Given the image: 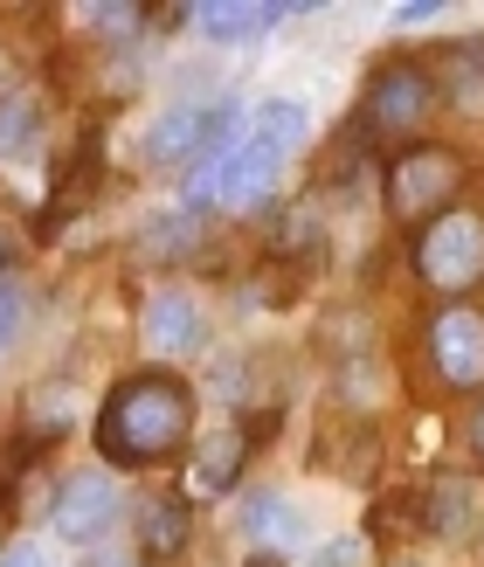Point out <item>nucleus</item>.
Wrapping results in <instances>:
<instances>
[{"label": "nucleus", "instance_id": "nucleus-4", "mask_svg": "<svg viewBox=\"0 0 484 567\" xmlns=\"http://www.w3.org/2000/svg\"><path fill=\"white\" fill-rule=\"evenodd\" d=\"M367 125H374L381 138H409L415 146V132L436 118V76L422 55H388V63L367 76Z\"/></svg>", "mask_w": 484, "mask_h": 567}, {"label": "nucleus", "instance_id": "nucleus-14", "mask_svg": "<svg viewBox=\"0 0 484 567\" xmlns=\"http://www.w3.org/2000/svg\"><path fill=\"white\" fill-rule=\"evenodd\" d=\"M42 138H49V104H42L35 83L0 97V159H35Z\"/></svg>", "mask_w": 484, "mask_h": 567}, {"label": "nucleus", "instance_id": "nucleus-18", "mask_svg": "<svg viewBox=\"0 0 484 567\" xmlns=\"http://www.w3.org/2000/svg\"><path fill=\"white\" fill-rule=\"evenodd\" d=\"M319 236H326V229H319V215L298 202L291 215L277 221V243H270V249H277V257H291V264H319Z\"/></svg>", "mask_w": 484, "mask_h": 567}, {"label": "nucleus", "instance_id": "nucleus-16", "mask_svg": "<svg viewBox=\"0 0 484 567\" xmlns=\"http://www.w3.org/2000/svg\"><path fill=\"white\" fill-rule=\"evenodd\" d=\"M277 14H298V8H256V0H202V8H187V21L202 28L208 42H249V35H264Z\"/></svg>", "mask_w": 484, "mask_h": 567}, {"label": "nucleus", "instance_id": "nucleus-13", "mask_svg": "<svg viewBox=\"0 0 484 567\" xmlns=\"http://www.w3.org/2000/svg\"><path fill=\"white\" fill-rule=\"evenodd\" d=\"M277 166H284V153L256 146V138L243 132V146L229 153V166H222V208H256L277 187Z\"/></svg>", "mask_w": 484, "mask_h": 567}, {"label": "nucleus", "instance_id": "nucleus-7", "mask_svg": "<svg viewBox=\"0 0 484 567\" xmlns=\"http://www.w3.org/2000/svg\"><path fill=\"white\" fill-rule=\"evenodd\" d=\"M256 422L249 415H229L222 430H208L202 443H187V498H229L243 485V464L256 457Z\"/></svg>", "mask_w": 484, "mask_h": 567}, {"label": "nucleus", "instance_id": "nucleus-8", "mask_svg": "<svg viewBox=\"0 0 484 567\" xmlns=\"http://www.w3.org/2000/svg\"><path fill=\"white\" fill-rule=\"evenodd\" d=\"M138 339H146V353L159 360H187L208 347V305L181 291V284H166V291H153L146 305H138Z\"/></svg>", "mask_w": 484, "mask_h": 567}, {"label": "nucleus", "instance_id": "nucleus-24", "mask_svg": "<svg viewBox=\"0 0 484 567\" xmlns=\"http://www.w3.org/2000/svg\"><path fill=\"white\" fill-rule=\"evenodd\" d=\"M0 567H49V554H42L35 540H21V547H8V554H0Z\"/></svg>", "mask_w": 484, "mask_h": 567}, {"label": "nucleus", "instance_id": "nucleus-28", "mask_svg": "<svg viewBox=\"0 0 484 567\" xmlns=\"http://www.w3.org/2000/svg\"><path fill=\"white\" fill-rule=\"evenodd\" d=\"M388 567H422V560H409V554H402V560H388Z\"/></svg>", "mask_w": 484, "mask_h": 567}, {"label": "nucleus", "instance_id": "nucleus-1", "mask_svg": "<svg viewBox=\"0 0 484 567\" xmlns=\"http://www.w3.org/2000/svg\"><path fill=\"white\" fill-rule=\"evenodd\" d=\"M194 443V388L174 367H138V374L111 381L97 409V457L111 471H159L187 457Z\"/></svg>", "mask_w": 484, "mask_h": 567}, {"label": "nucleus", "instance_id": "nucleus-29", "mask_svg": "<svg viewBox=\"0 0 484 567\" xmlns=\"http://www.w3.org/2000/svg\"><path fill=\"white\" fill-rule=\"evenodd\" d=\"M477 547H484V533H477Z\"/></svg>", "mask_w": 484, "mask_h": 567}, {"label": "nucleus", "instance_id": "nucleus-6", "mask_svg": "<svg viewBox=\"0 0 484 567\" xmlns=\"http://www.w3.org/2000/svg\"><path fill=\"white\" fill-rule=\"evenodd\" d=\"M55 540H70V547H104L111 533H119V519H125V492H119V477L111 471H76V477H63V492H55Z\"/></svg>", "mask_w": 484, "mask_h": 567}, {"label": "nucleus", "instance_id": "nucleus-22", "mask_svg": "<svg viewBox=\"0 0 484 567\" xmlns=\"http://www.w3.org/2000/svg\"><path fill=\"white\" fill-rule=\"evenodd\" d=\"M360 554H367L360 540H332V547H326L319 560H311V567H360Z\"/></svg>", "mask_w": 484, "mask_h": 567}, {"label": "nucleus", "instance_id": "nucleus-11", "mask_svg": "<svg viewBox=\"0 0 484 567\" xmlns=\"http://www.w3.org/2000/svg\"><path fill=\"white\" fill-rule=\"evenodd\" d=\"M430 76H436V104H450L457 118H484V35L443 42Z\"/></svg>", "mask_w": 484, "mask_h": 567}, {"label": "nucleus", "instance_id": "nucleus-23", "mask_svg": "<svg viewBox=\"0 0 484 567\" xmlns=\"http://www.w3.org/2000/svg\"><path fill=\"white\" fill-rule=\"evenodd\" d=\"M14 91H28V76H21V55H14V49H0V97H14Z\"/></svg>", "mask_w": 484, "mask_h": 567}, {"label": "nucleus", "instance_id": "nucleus-20", "mask_svg": "<svg viewBox=\"0 0 484 567\" xmlns=\"http://www.w3.org/2000/svg\"><path fill=\"white\" fill-rule=\"evenodd\" d=\"M146 8H91V35H132Z\"/></svg>", "mask_w": 484, "mask_h": 567}, {"label": "nucleus", "instance_id": "nucleus-9", "mask_svg": "<svg viewBox=\"0 0 484 567\" xmlns=\"http://www.w3.org/2000/svg\"><path fill=\"white\" fill-rule=\"evenodd\" d=\"M229 118H243L236 104H174V111H159V118L146 125V138H138V159H146V166H181V159L202 153Z\"/></svg>", "mask_w": 484, "mask_h": 567}, {"label": "nucleus", "instance_id": "nucleus-15", "mask_svg": "<svg viewBox=\"0 0 484 567\" xmlns=\"http://www.w3.org/2000/svg\"><path fill=\"white\" fill-rule=\"evenodd\" d=\"M243 540H249L256 554L298 547L305 526H298V513H291V498H284V492H249V498H243Z\"/></svg>", "mask_w": 484, "mask_h": 567}, {"label": "nucleus", "instance_id": "nucleus-25", "mask_svg": "<svg viewBox=\"0 0 484 567\" xmlns=\"http://www.w3.org/2000/svg\"><path fill=\"white\" fill-rule=\"evenodd\" d=\"M443 14V0H422V8H394V28H422V21H436Z\"/></svg>", "mask_w": 484, "mask_h": 567}, {"label": "nucleus", "instance_id": "nucleus-21", "mask_svg": "<svg viewBox=\"0 0 484 567\" xmlns=\"http://www.w3.org/2000/svg\"><path fill=\"white\" fill-rule=\"evenodd\" d=\"M14 326H21V284L8 277V284H0V347L14 339Z\"/></svg>", "mask_w": 484, "mask_h": 567}, {"label": "nucleus", "instance_id": "nucleus-12", "mask_svg": "<svg viewBox=\"0 0 484 567\" xmlns=\"http://www.w3.org/2000/svg\"><path fill=\"white\" fill-rule=\"evenodd\" d=\"M132 540H138V560H181L187 540H194L187 498H174V492L138 498V513H132Z\"/></svg>", "mask_w": 484, "mask_h": 567}, {"label": "nucleus", "instance_id": "nucleus-17", "mask_svg": "<svg viewBox=\"0 0 484 567\" xmlns=\"http://www.w3.org/2000/svg\"><path fill=\"white\" fill-rule=\"evenodd\" d=\"M305 132H311V118H305L298 97H270V104H256V118H249V138L270 146V153H284V159L305 146Z\"/></svg>", "mask_w": 484, "mask_h": 567}, {"label": "nucleus", "instance_id": "nucleus-10", "mask_svg": "<svg viewBox=\"0 0 484 567\" xmlns=\"http://www.w3.org/2000/svg\"><path fill=\"white\" fill-rule=\"evenodd\" d=\"M415 526L430 533V540L443 547H464L477 540V519H484V498H477V471H436L430 477V492L415 498Z\"/></svg>", "mask_w": 484, "mask_h": 567}, {"label": "nucleus", "instance_id": "nucleus-26", "mask_svg": "<svg viewBox=\"0 0 484 567\" xmlns=\"http://www.w3.org/2000/svg\"><path fill=\"white\" fill-rule=\"evenodd\" d=\"M471 464L484 471V394H477V409H471Z\"/></svg>", "mask_w": 484, "mask_h": 567}, {"label": "nucleus", "instance_id": "nucleus-27", "mask_svg": "<svg viewBox=\"0 0 484 567\" xmlns=\"http://www.w3.org/2000/svg\"><path fill=\"white\" fill-rule=\"evenodd\" d=\"M249 567H284V560L277 554H249Z\"/></svg>", "mask_w": 484, "mask_h": 567}, {"label": "nucleus", "instance_id": "nucleus-3", "mask_svg": "<svg viewBox=\"0 0 484 567\" xmlns=\"http://www.w3.org/2000/svg\"><path fill=\"white\" fill-rule=\"evenodd\" d=\"M409 264H415V277L430 284L443 305L477 291V284H484V215L477 208H450L436 221H422L415 243H409Z\"/></svg>", "mask_w": 484, "mask_h": 567}, {"label": "nucleus", "instance_id": "nucleus-5", "mask_svg": "<svg viewBox=\"0 0 484 567\" xmlns=\"http://www.w3.org/2000/svg\"><path fill=\"white\" fill-rule=\"evenodd\" d=\"M422 360L450 394H484V305H436L422 326Z\"/></svg>", "mask_w": 484, "mask_h": 567}, {"label": "nucleus", "instance_id": "nucleus-2", "mask_svg": "<svg viewBox=\"0 0 484 567\" xmlns=\"http://www.w3.org/2000/svg\"><path fill=\"white\" fill-rule=\"evenodd\" d=\"M464 187H471V166L443 138H415V146H402L388 159V215L402 229H422V221L464 208Z\"/></svg>", "mask_w": 484, "mask_h": 567}, {"label": "nucleus", "instance_id": "nucleus-19", "mask_svg": "<svg viewBox=\"0 0 484 567\" xmlns=\"http://www.w3.org/2000/svg\"><path fill=\"white\" fill-rule=\"evenodd\" d=\"M187 236H194V215H159V221L138 229V249H146V257H181Z\"/></svg>", "mask_w": 484, "mask_h": 567}]
</instances>
